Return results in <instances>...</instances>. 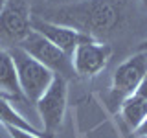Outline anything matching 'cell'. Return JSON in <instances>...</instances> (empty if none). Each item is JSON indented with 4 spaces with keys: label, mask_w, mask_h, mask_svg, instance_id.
I'll use <instances>...</instances> for the list:
<instances>
[{
    "label": "cell",
    "mask_w": 147,
    "mask_h": 138,
    "mask_svg": "<svg viewBox=\"0 0 147 138\" xmlns=\"http://www.w3.org/2000/svg\"><path fill=\"white\" fill-rule=\"evenodd\" d=\"M123 18V0H76L52 9L48 15V20L72 26L98 41L119 30Z\"/></svg>",
    "instance_id": "obj_1"
},
{
    "label": "cell",
    "mask_w": 147,
    "mask_h": 138,
    "mask_svg": "<svg viewBox=\"0 0 147 138\" xmlns=\"http://www.w3.org/2000/svg\"><path fill=\"white\" fill-rule=\"evenodd\" d=\"M7 50L13 57V63H15L17 79L22 94H24V99L35 103L50 87V83L53 81L55 74L42 63H39L35 57H31L18 44H11Z\"/></svg>",
    "instance_id": "obj_2"
},
{
    "label": "cell",
    "mask_w": 147,
    "mask_h": 138,
    "mask_svg": "<svg viewBox=\"0 0 147 138\" xmlns=\"http://www.w3.org/2000/svg\"><path fill=\"white\" fill-rule=\"evenodd\" d=\"M68 105V79L55 74L53 81L44 90V94L35 101L37 112L42 122V131L46 136L53 138V135L61 129Z\"/></svg>",
    "instance_id": "obj_3"
},
{
    "label": "cell",
    "mask_w": 147,
    "mask_h": 138,
    "mask_svg": "<svg viewBox=\"0 0 147 138\" xmlns=\"http://www.w3.org/2000/svg\"><path fill=\"white\" fill-rule=\"evenodd\" d=\"M18 46L22 50H26L31 57H35L39 63L48 66L53 74H59V76L66 77V79L76 76L74 66H72V57L68 53H64L61 48H57L53 43H50L39 31L31 30L26 39H22L18 43Z\"/></svg>",
    "instance_id": "obj_4"
},
{
    "label": "cell",
    "mask_w": 147,
    "mask_h": 138,
    "mask_svg": "<svg viewBox=\"0 0 147 138\" xmlns=\"http://www.w3.org/2000/svg\"><path fill=\"white\" fill-rule=\"evenodd\" d=\"M112 48L98 39H86L77 44L72 53V66L79 77H96L107 68Z\"/></svg>",
    "instance_id": "obj_5"
},
{
    "label": "cell",
    "mask_w": 147,
    "mask_h": 138,
    "mask_svg": "<svg viewBox=\"0 0 147 138\" xmlns=\"http://www.w3.org/2000/svg\"><path fill=\"white\" fill-rule=\"evenodd\" d=\"M31 18L26 0H6L0 9V37L11 44H18L33 30Z\"/></svg>",
    "instance_id": "obj_6"
},
{
    "label": "cell",
    "mask_w": 147,
    "mask_h": 138,
    "mask_svg": "<svg viewBox=\"0 0 147 138\" xmlns=\"http://www.w3.org/2000/svg\"><path fill=\"white\" fill-rule=\"evenodd\" d=\"M145 74H147V52H136L131 57H127L112 74V85H110L112 98L121 101L123 98L134 94Z\"/></svg>",
    "instance_id": "obj_7"
},
{
    "label": "cell",
    "mask_w": 147,
    "mask_h": 138,
    "mask_svg": "<svg viewBox=\"0 0 147 138\" xmlns=\"http://www.w3.org/2000/svg\"><path fill=\"white\" fill-rule=\"evenodd\" d=\"M31 28L35 31H39L40 35H44L50 43H53L57 48H61L64 53H68L72 57L74 50L77 48V44L83 41L90 39V35L81 33L79 30L66 24H59V22L48 20V18H40V17H33L31 18ZM94 39V37H92Z\"/></svg>",
    "instance_id": "obj_8"
},
{
    "label": "cell",
    "mask_w": 147,
    "mask_h": 138,
    "mask_svg": "<svg viewBox=\"0 0 147 138\" xmlns=\"http://www.w3.org/2000/svg\"><path fill=\"white\" fill-rule=\"evenodd\" d=\"M0 94L17 101L24 99V94H22L17 79L13 57L9 53V50H4V48H0Z\"/></svg>",
    "instance_id": "obj_9"
},
{
    "label": "cell",
    "mask_w": 147,
    "mask_h": 138,
    "mask_svg": "<svg viewBox=\"0 0 147 138\" xmlns=\"http://www.w3.org/2000/svg\"><path fill=\"white\" fill-rule=\"evenodd\" d=\"M119 114H121L125 125L131 131H136L140 123L147 118V98L140 94H131L119 101Z\"/></svg>",
    "instance_id": "obj_10"
},
{
    "label": "cell",
    "mask_w": 147,
    "mask_h": 138,
    "mask_svg": "<svg viewBox=\"0 0 147 138\" xmlns=\"http://www.w3.org/2000/svg\"><path fill=\"white\" fill-rule=\"evenodd\" d=\"M0 123H2V125H13V127H18V129H24V131L31 133V135L42 136V138H50V136H46V133H42L40 129H37L33 123L28 122L15 107H11V103L7 101V98L2 96V94H0Z\"/></svg>",
    "instance_id": "obj_11"
},
{
    "label": "cell",
    "mask_w": 147,
    "mask_h": 138,
    "mask_svg": "<svg viewBox=\"0 0 147 138\" xmlns=\"http://www.w3.org/2000/svg\"><path fill=\"white\" fill-rule=\"evenodd\" d=\"M6 131L9 133L11 138H42V136H37V135H31V133L24 131V129H18V127H13V125H4Z\"/></svg>",
    "instance_id": "obj_12"
},
{
    "label": "cell",
    "mask_w": 147,
    "mask_h": 138,
    "mask_svg": "<svg viewBox=\"0 0 147 138\" xmlns=\"http://www.w3.org/2000/svg\"><path fill=\"white\" fill-rule=\"evenodd\" d=\"M136 94H140V96H144V98H147V74L144 76V79H142L140 87H138V90H136Z\"/></svg>",
    "instance_id": "obj_13"
},
{
    "label": "cell",
    "mask_w": 147,
    "mask_h": 138,
    "mask_svg": "<svg viewBox=\"0 0 147 138\" xmlns=\"http://www.w3.org/2000/svg\"><path fill=\"white\" fill-rule=\"evenodd\" d=\"M134 135L138 136V138H142V136H147V118L144 120V122L140 123V127L134 131Z\"/></svg>",
    "instance_id": "obj_14"
},
{
    "label": "cell",
    "mask_w": 147,
    "mask_h": 138,
    "mask_svg": "<svg viewBox=\"0 0 147 138\" xmlns=\"http://www.w3.org/2000/svg\"><path fill=\"white\" fill-rule=\"evenodd\" d=\"M138 52H147V39H144L140 44H138Z\"/></svg>",
    "instance_id": "obj_15"
},
{
    "label": "cell",
    "mask_w": 147,
    "mask_h": 138,
    "mask_svg": "<svg viewBox=\"0 0 147 138\" xmlns=\"http://www.w3.org/2000/svg\"><path fill=\"white\" fill-rule=\"evenodd\" d=\"M140 4H142V7H144L145 11H147V0H140Z\"/></svg>",
    "instance_id": "obj_16"
},
{
    "label": "cell",
    "mask_w": 147,
    "mask_h": 138,
    "mask_svg": "<svg viewBox=\"0 0 147 138\" xmlns=\"http://www.w3.org/2000/svg\"><path fill=\"white\" fill-rule=\"evenodd\" d=\"M4 2H6V0H0V9H2V6H4Z\"/></svg>",
    "instance_id": "obj_17"
},
{
    "label": "cell",
    "mask_w": 147,
    "mask_h": 138,
    "mask_svg": "<svg viewBox=\"0 0 147 138\" xmlns=\"http://www.w3.org/2000/svg\"><path fill=\"white\" fill-rule=\"evenodd\" d=\"M142 138H147V136H142Z\"/></svg>",
    "instance_id": "obj_18"
}]
</instances>
